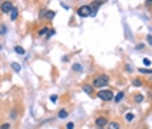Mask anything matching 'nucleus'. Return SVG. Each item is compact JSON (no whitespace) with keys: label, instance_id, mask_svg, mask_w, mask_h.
Here are the masks:
<instances>
[{"label":"nucleus","instance_id":"obj_26","mask_svg":"<svg viewBox=\"0 0 152 129\" xmlns=\"http://www.w3.org/2000/svg\"><path fill=\"white\" fill-rule=\"evenodd\" d=\"M11 68H12L14 72H21V66H19L18 63H11Z\"/></svg>","mask_w":152,"mask_h":129},{"label":"nucleus","instance_id":"obj_27","mask_svg":"<svg viewBox=\"0 0 152 129\" xmlns=\"http://www.w3.org/2000/svg\"><path fill=\"white\" fill-rule=\"evenodd\" d=\"M142 63H143V66H147V68L152 65V61L149 59V58H143V61H142Z\"/></svg>","mask_w":152,"mask_h":129},{"label":"nucleus","instance_id":"obj_29","mask_svg":"<svg viewBox=\"0 0 152 129\" xmlns=\"http://www.w3.org/2000/svg\"><path fill=\"white\" fill-rule=\"evenodd\" d=\"M46 12H47V9H46V7H44V9H40V12H39V17H40V19H44Z\"/></svg>","mask_w":152,"mask_h":129},{"label":"nucleus","instance_id":"obj_20","mask_svg":"<svg viewBox=\"0 0 152 129\" xmlns=\"http://www.w3.org/2000/svg\"><path fill=\"white\" fill-rule=\"evenodd\" d=\"M138 72L142 75H152V68H138Z\"/></svg>","mask_w":152,"mask_h":129},{"label":"nucleus","instance_id":"obj_18","mask_svg":"<svg viewBox=\"0 0 152 129\" xmlns=\"http://www.w3.org/2000/svg\"><path fill=\"white\" fill-rule=\"evenodd\" d=\"M131 86L133 87H142L143 86V79H133V80H131Z\"/></svg>","mask_w":152,"mask_h":129},{"label":"nucleus","instance_id":"obj_14","mask_svg":"<svg viewBox=\"0 0 152 129\" xmlns=\"http://www.w3.org/2000/svg\"><path fill=\"white\" fill-rule=\"evenodd\" d=\"M143 100H145V96H143L142 93H137V94L133 96V103H135V105H140V103H143Z\"/></svg>","mask_w":152,"mask_h":129},{"label":"nucleus","instance_id":"obj_32","mask_svg":"<svg viewBox=\"0 0 152 129\" xmlns=\"http://www.w3.org/2000/svg\"><path fill=\"white\" fill-rule=\"evenodd\" d=\"M126 72H133V66L131 65H126Z\"/></svg>","mask_w":152,"mask_h":129},{"label":"nucleus","instance_id":"obj_1","mask_svg":"<svg viewBox=\"0 0 152 129\" xmlns=\"http://www.w3.org/2000/svg\"><path fill=\"white\" fill-rule=\"evenodd\" d=\"M108 84H110V75H108V73H96L91 80V86L94 87L96 91L108 87Z\"/></svg>","mask_w":152,"mask_h":129},{"label":"nucleus","instance_id":"obj_6","mask_svg":"<svg viewBox=\"0 0 152 129\" xmlns=\"http://www.w3.org/2000/svg\"><path fill=\"white\" fill-rule=\"evenodd\" d=\"M7 119H9V122H16V120L19 119V110L12 106V108L9 110V114H7Z\"/></svg>","mask_w":152,"mask_h":129},{"label":"nucleus","instance_id":"obj_19","mask_svg":"<svg viewBox=\"0 0 152 129\" xmlns=\"http://www.w3.org/2000/svg\"><path fill=\"white\" fill-rule=\"evenodd\" d=\"M47 31H49V26H42V28H39V30H37V35H39V37H42V35L46 37V35H47Z\"/></svg>","mask_w":152,"mask_h":129},{"label":"nucleus","instance_id":"obj_7","mask_svg":"<svg viewBox=\"0 0 152 129\" xmlns=\"http://www.w3.org/2000/svg\"><path fill=\"white\" fill-rule=\"evenodd\" d=\"M68 117H70V112L66 108H60L58 114H56V119H60V120H66Z\"/></svg>","mask_w":152,"mask_h":129},{"label":"nucleus","instance_id":"obj_17","mask_svg":"<svg viewBox=\"0 0 152 129\" xmlns=\"http://www.w3.org/2000/svg\"><path fill=\"white\" fill-rule=\"evenodd\" d=\"M14 52H16V54H19V56H26L25 47H21V45H16V47H14Z\"/></svg>","mask_w":152,"mask_h":129},{"label":"nucleus","instance_id":"obj_24","mask_svg":"<svg viewBox=\"0 0 152 129\" xmlns=\"http://www.w3.org/2000/svg\"><path fill=\"white\" fill-rule=\"evenodd\" d=\"M11 128H12L11 122H2V124H0V129H11Z\"/></svg>","mask_w":152,"mask_h":129},{"label":"nucleus","instance_id":"obj_34","mask_svg":"<svg viewBox=\"0 0 152 129\" xmlns=\"http://www.w3.org/2000/svg\"><path fill=\"white\" fill-rule=\"evenodd\" d=\"M2 49H4V45H2V44H0V52H2Z\"/></svg>","mask_w":152,"mask_h":129},{"label":"nucleus","instance_id":"obj_11","mask_svg":"<svg viewBox=\"0 0 152 129\" xmlns=\"http://www.w3.org/2000/svg\"><path fill=\"white\" fill-rule=\"evenodd\" d=\"M105 129H122V126H121V122H119V120H110V122L107 124Z\"/></svg>","mask_w":152,"mask_h":129},{"label":"nucleus","instance_id":"obj_22","mask_svg":"<svg viewBox=\"0 0 152 129\" xmlns=\"http://www.w3.org/2000/svg\"><path fill=\"white\" fill-rule=\"evenodd\" d=\"M56 35V30L54 28H49V31H47V35H46V39H51V37H54Z\"/></svg>","mask_w":152,"mask_h":129},{"label":"nucleus","instance_id":"obj_5","mask_svg":"<svg viewBox=\"0 0 152 129\" xmlns=\"http://www.w3.org/2000/svg\"><path fill=\"white\" fill-rule=\"evenodd\" d=\"M16 5L12 2H9V0H4V2H0V12L2 14H11V11L14 9Z\"/></svg>","mask_w":152,"mask_h":129},{"label":"nucleus","instance_id":"obj_30","mask_svg":"<svg viewBox=\"0 0 152 129\" xmlns=\"http://www.w3.org/2000/svg\"><path fill=\"white\" fill-rule=\"evenodd\" d=\"M145 45H152V35H147V39H145Z\"/></svg>","mask_w":152,"mask_h":129},{"label":"nucleus","instance_id":"obj_15","mask_svg":"<svg viewBox=\"0 0 152 129\" xmlns=\"http://www.w3.org/2000/svg\"><path fill=\"white\" fill-rule=\"evenodd\" d=\"M11 21H18V17H19V9H18V7H14V9H12V11H11Z\"/></svg>","mask_w":152,"mask_h":129},{"label":"nucleus","instance_id":"obj_3","mask_svg":"<svg viewBox=\"0 0 152 129\" xmlns=\"http://www.w3.org/2000/svg\"><path fill=\"white\" fill-rule=\"evenodd\" d=\"M108 122H110V119H108V115H105V114L94 117V126H96V129H105Z\"/></svg>","mask_w":152,"mask_h":129},{"label":"nucleus","instance_id":"obj_8","mask_svg":"<svg viewBox=\"0 0 152 129\" xmlns=\"http://www.w3.org/2000/svg\"><path fill=\"white\" fill-rule=\"evenodd\" d=\"M124 120H126V124H133L137 120V114L135 112H126L124 114Z\"/></svg>","mask_w":152,"mask_h":129},{"label":"nucleus","instance_id":"obj_28","mask_svg":"<svg viewBox=\"0 0 152 129\" xmlns=\"http://www.w3.org/2000/svg\"><path fill=\"white\" fill-rule=\"evenodd\" d=\"M135 49H137V51H143V49H145V44H143V42L137 44V45H135Z\"/></svg>","mask_w":152,"mask_h":129},{"label":"nucleus","instance_id":"obj_2","mask_svg":"<svg viewBox=\"0 0 152 129\" xmlns=\"http://www.w3.org/2000/svg\"><path fill=\"white\" fill-rule=\"evenodd\" d=\"M114 91L110 89V87H105V89H100V91H96V96H98V100H102V101H112L114 100Z\"/></svg>","mask_w":152,"mask_h":129},{"label":"nucleus","instance_id":"obj_25","mask_svg":"<svg viewBox=\"0 0 152 129\" xmlns=\"http://www.w3.org/2000/svg\"><path fill=\"white\" fill-rule=\"evenodd\" d=\"M5 33H7V26L5 25H0V37H4Z\"/></svg>","mask_w":152,"mask_h":129},{"label":"nucleus","instance_id":"obj_12","mask_svg":"<svg viewBox=\"0 0 152 129\" xmlns=\"http://www.w3.org/2000/svg\"><path fill=\"white\" fill-rule=\"evenodd\" d=\"M102 5H103V2H91V4H89V7H91V12H93V16H94L96 12H98V9H100Z\"/></svg>","mask_w":152,"mask_h":129},{"label":"nucleus","instance_id":"obj_9","mask_svg":"<svg viewBox=\"0 0 152 129\" xmlns=\"http://www.w3.org/2000/svg\"><path fill=\"white\" fill-rule=\"evenodd\" d=\"M124 96H126V91H117V93L114 94V100H112V101H114L115 105H119V103L124 100Z\"/></svg>","mask_w":152,"mask_h":129},{"label":"nucleus","instance_id":"obj_4","mask_svg":"<svg viewBox=\"0 0 152 129\" xmlns=\"http://www.w3.org/2000/svg\"><path fill=\"white\" fill-rule=\"evenodd\" d=\"M77 16H79V17H88V16H93L89 4H82L80 7H77Z\"/></svg>","mask_w":152,"mask_h":129},{"label":"nucleus","instance_id":"obj_33","mask_svg":"<svg viewBox=\"0 0 152 129\" xmlns=\"http://www.w3.org/2000/svg\"><path fill=\"white\" fill-rule=\"evenodd\" d=\"M145 5H147V7H149V5H152V0H147V2H145Z\"/></svg>","mask_w":152,"mask_h":129},{"label":"nucleus","instance_id":"obj_13","mask_svg":"<svg viewBox=\"0 0 152 129\" xmlns=\"http://www.w3.org/2000/svg\"><path fill=\"white\" fill-rule=\"evenodd\" d=\"M72 72L74 73H82L84 72V65H82V63H74V65H72Z\"/></svg>","mask_w":152,"mask_h":129},{"label":"nucleus","instance_id":"obj_21","mask_svg":"<svg viewBox=\"0 0 152 129\" xmlns=\"http://www.w3.org/2000/svg\"><path fill=\"white\" fill-rule=\"evenodd\" d=\"M65 129H75V122H74V120H68V122L65 124Z\"/></svg>","mask_w":152,"mask_h":129},{"label":"nucleus","instance_id":"obj_23","mask_svg":"<svg viewBox=\"0 0 152 129\" xmlns=\"http://www.w3.org/2000/svg\"><path fill=\"white\" fill-rule=\"evenodd\" d=\"M49 100H51V103H58V101H60V96H58V94H51Z\"/></svg>","mask_w":152,"mask_h":129},{"label":"nucleus","instance_id":"obj_31","mask_svg":"<svg viewBox=\"0 0 152 129\" xmlns=\"http://www.w3.org/2000/svg\"><path fill=\"white\" fill-rule=\"evenodd\" d=\"M61 61H63V63H68V61H70V54H65V56L61 58Z\"/></svg>","mask_w":152,"mask_h":129},{"label":"nucleus","instance_id":"obj_16","mask_svg":"<svg viewBox=\"0 0 152 129\" xmlns=\"http://www.w3.org/2000/svg\"><path fill=\"white\" fill-rule=\"evenodd\" d=\"M54 17H56V12H54V11H49V9H47V12H46V16H44V19H46V21H53Z\"/></svg>","mask_w":152,"mask_h":129},{"label":"nucleus","instance_id":"obj_10","mask_svg":"<svg viewBox=\"0 0 152 129\" xmlns=\"http://www.w3.org/2000/svg\"><path fill=\"white\" fill-rule=\"evenodd\" d=\"M82 91H84L88 96H94V91H96V89H94L91 84H82Z\"/></svg>","mask_w":152,"mask_h":129}]
</instances>
